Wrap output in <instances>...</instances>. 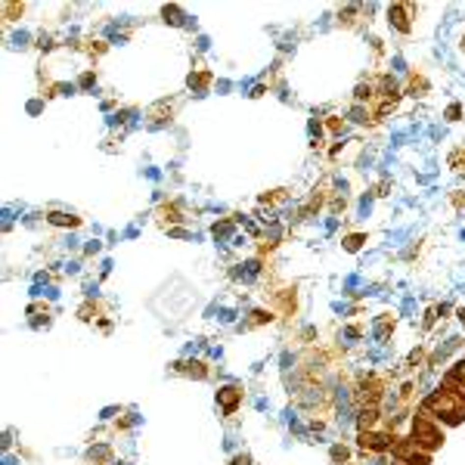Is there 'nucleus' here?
I'll return each mask as SVG.
<instances>
[{
	"label": "nucleus",
	"mask_w": 465,
	"mask_h": 465,
	"mask_svg": "<svg viewBox=\"0 0 465 465\" xmlns=\"http://www.w3.org/2000/svg\"><path fill=\"white\" fill-rule=\"evenodd\" d=\"M425 410H428V412H438V415H443L450 425H456V422H462V415H465V403H462L453 391H440V394H434V397H428Z\"/></svg>",
	"instance_id": "f257e3e1"
},
{
	"label": "nucleus",
	"mask_w": 465,
	"mask_h": 465,
	"mask_svg": "<svg viewBox=\"0 0 465 465\" xmlns=\"http://www.w3.org/2000/svg\"><path fill=\"white\" fill-rule=\"evenodd\" d=\"M440 440H443V434H440L438 425H434L428 415H419L415 425H412V443H415V447L425 450V453H431V450L440 447Z\"/></svg>",
	"instance_id": "f03ea898"
},
{
	"label": "nucleus",
	"mask_w": 465,
	"mask_h": 465,
	"mask_svg": "<svg viewBox=\"0 0 465 465\" xmlns=\"http://www.w3.org/2000/svg\"><path fill=\"white\" fill-rule=\"evenodd\" d=\"M217 400H220V403H223V410L230 412V410L236 407V403H239V391H236V388H223V391H217Z\"/></svg>",
	"instance_id": "7ed1b4c3"
},
{
	"label": "nucleus",
	"mask_w": 465,
	"mask_h": 465,
	"mask_svg": "<svg viewBox=\"0 0 465 465\" xmlns=\"http://www.w3.org/2000/svg\"><path fill=\"white\" fill-rule=\"evenodd\" d=\"M391 19H394V25L400 28V31H410V22H407V6H391Z\"/></svg>",
	"instance_id": "20e7f679"
},
{
	"label": "nucleus",
	"mask_w": 465,
	"mask_h": 465,
	"mask_svg": "<svg viewBox=\"0 0 465 465\" xmlns=\"http://www.w3.org/2000/svg\"><path fill=\"white\" fill-rule=\"evenodd\" d=\"M50 223H59V226H65V223H68V226H75L78 220H75V217H68V214H59V211H53V214H50Z\"/></svg>",
	"instance_id": "39448f33"
},
{
	"label": "nucleus",
	"mask_w": 465,
	"mask_h": 465,
	"mask_svg": "<svg viewBox=\"0 0 465 465\" xmlns=\"http://www.w3.org/2000/svg\"><path fill=\"white\" fill-rule=\"evenodd\" d=\"M360 245H363V236H348V242H344V248H348V251H357Z\"/></svg>",
	"instance_id": "423d86ee"
},
{
	"label": "nucleus",
	"mask_w": 465,
	"mask_h": 465,
	"mask_svg": "<svg viewBox=\"0 0 465 465\" xmlns=\"http://www.w3.org/2000/svg\"><path fill=\"white\" fill-rule=\"evenodd\" d=\"M459 115H462L459 106H450V109H447V118H450V121H459Z\"/></svg>",
	"instance_id": "0eeeda50"
},
{
	"label": "nucleus",
	"mask_w": 465,
	"mask_h": 465,
	"mask_svg": "<svg viewBox=\"0 0 465 465\" xmlns=\"http://www.w3.org/2000/svg\"><path fill=\"white\" fill-rule=\"evenodd\" d=\"M332 459H335V462L348 459V450H344V447H335V450H332Z\"/></svg>",
	"instance_id": "6e6552de"
},
{
	"label": "nucleus",
	"mask_w": 465,
	"mask_h": 465,
	"mask_svg": "<svg viewBox=\"0 0 465 465\" xmlns=\"http://www.w3.org/2000/svg\"><path fill=\"white\" fill-rule=\"evenodd\" d=\"M233 465H248V456H239V459H236Z\"/></svg>",
	"instance_id": "1a4fd4ad"
},
{
	"label": "nucleus",
	"mask_w": 465,
	"mask_h": 465,
	"mask_svg": "<svg viewBox=\"0 0 465 465\" xmlns=\"http://www.w3.org/2000/svg\"><path fill=\"white\" fill-rule=\"evenodd\" d=\"M459 320H462V326H465V310H459Z\"/></svg>",
	"instance_id": "9d476101"
}]
</instances>
